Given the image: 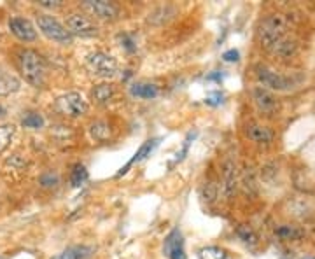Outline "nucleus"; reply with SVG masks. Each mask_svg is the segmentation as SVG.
I'll use <instances>...</instances> for the list:
<instances>
[{"mask_svg": "<svg viewBox=\"0 0 315 259\" xmlns=\"http://www.w3.org/2000/svg\"><path fill=\"white\" fill-rule=\"evenodd\" d=\"M18 69L26 82L32 86H44L46 75H48V62L41 53L35 49H20L18 53Z\"/></svg>", "mask_w": 315, "mask_h": 259, "instance_id": "nucleus-1", "label": "nucleus"}, {"mask_svg": "<svg viewBox=\"0 0 315 259\" xmlns=\"http://www.w3.org/2000/svg\"><path fill=\"white\" fill-rule=\"evenodd\" d=\"M289 32V21L284 14H268L259 25V42L263 47L271 49L277 42L287 37Z\"/></svg>", "mask_w": 315, "mask_h": 259, "instance_id": "nucleus-2", "label": "nucleus"}, {"mask_svg": "<svg viewBox=\"0 0 315 259\" xmlns=\"http://www.w3.org/2000/svg\"><path fill=\"white\" fill-rule=\"evenodd\" d=\"M88 109H90L88 102L77 91H69L65 95L58 96L56 102H54V111H56L58 114L69 118V119L82 118V116L88 112Z\"/></svg>", "mask_w": 315, "mask_h": 259, "instance_id": "nucleus-3", "label": "nucleus"}, {"mask_svg": "<svg viewBox=\"0 0 315 259\" xmlns=\"http://www.w3.org/2000/svg\"><path fill=\"white\" fill-rule=\"evenodd\" d=\"M37 26L46 37L58 42V44H70V42H72V35H70V32L67 30V26L62 25V23L54 16H51V14H46V13L37 14Z\"/></svg>", "mask_w": 315, "mask_h": 259, "instance_id": "nucleus-4", "label": "nucleus"}, {"mask_svg": "<svg viewBox=\"0 0 315 259\" xmlns=\"http://www.w3.org/2000/svg\"><path fill=\"white\" fill-rule=\"evenodd\" d=\"M86 67L91 74L100 79H112L118 74V62L111 54L102 53V51H95V53L88 54Z\"/></svg>", "mask_w": 315, "mask_h": 259, "instance_id": "nucleus-5", "label": "nucleus"}, {"mask_svg": "<svg viewBox=\"0 0 315 259\" xmlns=\"http://www.w3.org/2000/svg\"><path fill=\"white\" fill-rule=\"evenodd\" d=\"M256 75L258 81L263 84V88H270L275 91H289L291 88L294 86V81L284 74H278L275 70H271L270 67L259 65L256 69Z\"/></svg>", "mask_w": 315, "mask_h": 259, "instance_id": "nucleus-6", "label": "nucleus"}, {"mask_svg": "<svg viewBox=\"0 0 315 259\" xmlns=\"http://www.w3.org/2000/svg\"><path fill=\"white\" fill-rule=\"evenodd\" d=\"M67 30L70 32L72 37H82L90 39L98 33V26L95 25V21L90 16L82 13H72L67 18Z\"/></svg>", "mask_w": 315, "mask_h": 259, "instance_id": "nucleus-7", "label": "nucleus"}, {"mask_svg": "<svg viewBox=\"0 0 315 259\" xmlns=\"http://www.w3.org/2000/svg\"><path fill=\"white\" fill-rule=\"evenodd\" d=\"M238 168L233 160H226L222 165V194L226 196V200H233V196L237 194L238 189Z\"/></svg>", "mask_w": 315, "mask_h": 259, "instance_id": "nucleus-8", "label": "nucleus"}, {"mask_svg": "<svg viewBox=\"0 0 315 259\" xmlns=\"http://www.w3.org/2000/svg\"><path fill=\"white\" fill-rule=\"evenodd\" d=\"M82 7L88 9L93 16L98 20L112 21L119 16V7L114 2H105V0H86L82 2Z\"/></svg>", "mask_w": 315, "mask_h": 259, "instance_id": "nucleus-9", "label": "nucleus"}, {"mask_svg": "<svg viewBox=\"0 0 315 259\" xmlns=\"http://www.w3.org/2000/svg\"><path fill=\"white\" fill-rule=\"evenodd\" d=\"M252 98L256 107L259 109V112H263L265 116H273L278 111V100L277 96L271 93L270 90H266L263 86L254 88L252 91Z\"/></svg>", "mask_w": 315, "mask_h": 259, "instance_id": "nucleus-10", "label": "nucleus"}, {"mask_svg": "<svg viewBox=\"0 0 315 259\" xmlns=\"http://www.w3.org/2000/svg\"><path fill=\"white\" fill-rule=\"evenodd\" d=\"M163 254L168 259H186L184 251V236L179 231V228H173L170 233L167 235L163 245Z\"/></svg>", "mask_w": 315, "mask_h": 259, "instance_id": "nucleus-11", "label": "nucleus"}, {"mask_svg": "<svg viewBox=\"0 0 315 259\" xmlns=\"http://www.w3.org/2000/svg\"><path fill=\"white\" fill-rule=\"evenodd\" d=\"M9 30H11L14 37L23 42H33L37 39V30L26 18L13 16L9 20Z\"/></svg>", "mask_w": 315, "mask_h": 259, "instance_id": "nucleus-12", "label": "nucleus"}, {"mask_svg": "<svg viewBox=\"0 0 315 259\" xmlns=\"http://www.w3.org/2000/svg\"><path fill=\"white\" fill-rule=\"evenodd\" d=\"M245 133L254 144L258 145H270L273 142V132L263 124H249Z\"/></svg>", "mask_w": 315, "mask_h": 259, "instance_id": "nucleus-13", "label": "nucleus"}, {"mask_svg": "<svg viewBox=\"0 0 315 259\" xmlns=\"http://www.w3.org/2000/svg\"><path fill=\"white\" fill-rule=\"evenodd\" d=\"M116 96H118V88L111 84V82H102L98 86H95L93 91H91V98L98 105H105V103L112 102Z\"/></svg>", "mask_w": 315, "mask_h": 259, "instance_id": "nucleus-14", "label": "nucleus"}, {"mask_svg": "<svg viewBox=\"0 0 315 259\" xmlns=\"http://www.w3.org/2000/svg\"><path fill=\"white\" fill-rule=\"evenodd\" d=\"M21 82L16 75L9 74L7 70H4L0 67V96H9L20 91Z\"/></svg>", "mask_w": 315, "mask_h": 259, "instance_id": "nucleus-15", "label": "nucleus"}, {"mask_svg": "<svg viewBox=\"0 0 315 259\" xmlns=\"http://www.w3.org/2000/svg\"><path fill=\"white\" fill-rule=\"evenodd\" d=\"M130 93L131 96H135V98H142V100H151V98H156L160 90L156 84H151V82H133L130 86Z\"/></svg>", "mask_w": 315, "mask_h": 259, "instance_id": "nucleus-16", "label": "nucleus"}, {"mask_svg": "<svg viewBox=\"0 0 315 259\" xmlns=\"http://www.w3.org/2000/svg\"><path fill=\"white\" fill-rule=\"evenodd\" d=\"M270 51L273 54H277L278 58H291L298 53V42L291 37H284L282 41L277 42Z\"/></svg>", "mask_w": 315, "mask_h": 259, "instance_id": "nucleus-17", "label": "nucleus"}, {"mask_svg": "<svg viewBox=\"0 0 315 259\" xmlns=\"http://www.w3.org/2000/svg\"><path fill=\"white\" fill-rule=\"evenodd\" d=\"M240 184L243 193L249 194V196H254V194L258 193V181H256V172H254L252 166L243 168V172L240 175Z\"/></svg>", "mask_w": 315, "mask_h": 259, "instance_id": "nucleus-18", "label": "nucleus"}, {"mask_svg": "<svg viewBox=\"0 0 315 259\" xmlns=\"http://www.w3.org/2000/svg\"><path fill=\"white\" fill-rule=\"evenodd\" d=\"M93 252V249L88 245H74L69 247L67 251H63L62 254L54 256L51 259H88Z\"/></svg>", "mask_w": 315, "mask_h": 259, "instance_id": "nucleus-19", "label": "nucleus"}, {"mask_svg": "<svg viewBox=\"0 0 315 259\" xmlns=\"http://www.w3.org/2000/svg\"><path fill=\"white\" fill-rule=\"evenodd\" d=\"M156 144H158V140H149V142H145V144H144L142 147H140L139 151L135 152V156H133L130 161H128V165H126V166H124V168H121V170H119L118 177H121V175H123V173H126V172H128V168H130V166H131V165H133V163H135V161H140V160H144V158L147 156L149 152H151L152 149L156 147Z\"/></svg>", "mask_w": 315, "mask_h": 259, "instance_id": "nucleus-20", "label": "nucleus"}, {"mask_svg": "<svg viewBox=\"0 0 315 259\" xmlns=\"http://www.w3.org/2000/svg\"><path fill=\"white\" fill-rule=\"evenodd\" d=\"M226 258H228V254H226L224 249L216 245L203 247V249L198 251V259H226Z\"/></svg>", "mask_w": 315, "mask_h": 259, "instance_id": "nucleus-21", "label": "nucleus"}, {"mask_svg": "<svg viewBox=\"0 0 315 259\" xmlns=\"http://www.w3.org/2000/svg\"><path fill=\"white\" fill-rule=\"evenodd\" d=\"M14 133H16L14 124H0V152H4L9 147Z\"/></svg>", "mask_w": 315, "mask_h": 259, "instance_id": "nucleus-22", "label": "nucleus"}, {"mask_svg": "<svg viewBox=\"0 0 315 259\" xmlns=\"http://www.w3.org/2000/svg\"><path fill=\"white\" fill-rule=\"evenodd\" d=\"M237 236L243 243H247V245H256V243H258V235H256V231H254L252 228L247 226V224H242V226L237 228Z\"/></svg>", "mask_w": 315, "mask_h": 259, "instance_id": "nucleus-23", "label": "nucleus"}, {"mask_svg": "<svg viewBox=\"0 0 315 259\" xmlns=\"http://www.w3.org/2000/svg\"><path fill=\"white\" fill-rule=\"evenodd\" d=\"M111 135V128L105 121H95L91 124V137L95 140H107Z\"/></svg>", "mask_w": 315, "mask_h": 259, "instance_id": "nucleus-24", "label": "nucleus"}, {"mask_svg": "<svg viewBox=\"0 0 315 259\" xmlns=\"http://www.w3.org/2000/svg\"><path fill=\"white\" fill-rule=\"evenodd\" d=\"M86 181H88V170L84 168V165H75L72 173H70V182H72V186L79 188V186H82Z\"/></svg>", "mask_w": 315, "mask_h": 259, "instance_id": "nucleus-25", "label": "nucleus"}, {"mask_svg": "<svg viewBox=\"0 0 315 259\" xmlns=\"http://www.w3.org/2000/svg\"><path fill=\"white\" fill-rule=\"evenodd\" d=\"M21 124L25 128H30V130H39V128L44 126V119H42L41 114H33V112H30V114H26L23 119H21Z\"/></svg>", "mask_w": 315, "mask_h": 259, "instance_id": "nucleus-26", "label": "nucleus"}, {"mask_svg": "<svg viewBox=\"0 0 315 259\" xmlns=\"http://www.w3.org/2000/svg\"><path fill=\"white\" fill-rule=\"evenodd\" d=\"M277 235L280 236V238H286V240H296L299 238L303 235L301 230H298V228L294 226H282L277 230Z\"/></svg>", "mask_w": 315, "mask_h": 259, "instance_id": "nucleus-27", "label": "nucleus"}, {"mask_svg": "<svg viewBox=\"0 0 315 259\" xmlns=\"http://www.w3.org/2000/svg\"><path fill=\"white\" fill-rule=\"evenodd\" d=\"M203 196L205 200L209 203H212L214 200L217 198V184L214 181H209L207 184H205V191H203Z\"/></svg>", "mask_w": 315, "mask_h": 259, "instance_id": "nucleus-28", "label": "nucleus"}, {"mask_svg": "<svg viewBox=\"0 0 315 259\" xmlns=\"http://www.w3.org/2000/svg\"><path fill=\"white\" fill-rule=\"evenodd\" d=\"M238 58H240V53L237 49H229L222 54V60L224 62H238Z\"/></svg>", "mask_w": 315, "mask_h": 259, "instance_id": "nucleus-29", "label": "nucleus"}, {"mask_svg": "<svg viewBox=\"0 0 315 259\" xmlns=\"http://www.w3.org/2000/svg\"><path fill=\"white\" fill-rule=\"evenodd\" d=\"M39 5H42V7H49V9H56L62 5V2H60V0H41Z\"/></svg>", "mask_w": 315, "mask_h": 259, "instance_id": "nucleus-30", "label": "nucleus"}, {"mask_svg": "<svg viewBox=\"0 0 315 259\" xmlns=\"http://www.w3.org/2000/svg\"><path fill=\"white\" fill-rule=\"evenodd\" d=\"M5 114V109L2 107V105H0V116H4Z\"/></svg>", "mask_w": 315, "mask_h": 259, "instance_id": "nucleus-31", "label": "nucleus"}, {"mask_svg": "<svg viewBox=\"0 0 315 259\" xmlns=\"http://www.w3.org/2000/svg\"><path fill=\"white\" fill-rule=\"evenodd\" d=\"M307 259H312V258H307Z\"/></svg>", "mask_w": 315, "mask_h": 259, "instance_id": "nucleus-32", "label": "nucleus"}, {"mask_svg": "<svg viewBox=\"0 0 315 259\" xmlns=\"http://www.w3.org/2000/svg\"><path fill=\"white\" fill-rule=\"evenodd\" d=\"M282 259H287V258H282Z\"/></svg>", "mask_w": 315, "mask_h": 259, "instance_id": "nucleus-33", "label": "nucleus"}]
</instances>
